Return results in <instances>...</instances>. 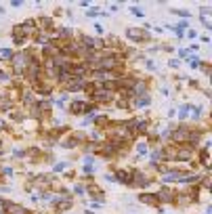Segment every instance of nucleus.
I'll return each mask as SVG.
<instances>
[{
  "label": "nucleus",
  "mask_w": 212,
  "mask_h": 214,
  "mask_svg": "<svg viewBox=\"0 0 212 214\" xmlns=\"http://www.w3.org/2000/svg\"><path fill=\"white\" fill-rule=\"evenodd\" d=\"M65 166H67V164H57V166H55V170H57V172H61V170L65 168Z\"/></svg>",
  "instance_id": "9d476101"
},
{
  "label": "nucleus",
  "mask_w": 212,
  "mask_h": 214,
  "mask_svg": "<svg viewBox=\"0 0 212 214\" xmlns=\"http://www.w3.org/2000/svg\"><path fill=\"white\" fill-rule=\"evenodd\" d=\"M145 67L147 69H155V63L153 61H145Z\"/></svg>",
  "instance_id": "1a4fd4ad"
},
{
  "label": "nucleus",
  "mask_w": 212,
  "mask_h": 214,
  "mask_svg": "<svg viewBox=\"0 0 212 214\" xmlns=\"http://www.w3.org/2000/svg\"><path fill=\"white\" fill-rule=\"evenodd\" d=\"M6 214H28V210L23 206H17V204H9L6 206Z\"/></svg>",
  "instance_id": "7ed1b4c3"
},
{
  "label": "nucleus",
  "mask_w": 212,
  "mask_h": 214,
  "mask_svg": "<svg viewBox=\"0 0 212 214\" xmlns=\"http://www.w3.org/2000/svg\"><path fill=\"white\" fill-rule=\"evenodd\" d=\"M168 65H170V67H178V61H176V59H172V61H170Z\"/></svg>",
  "instance_id": "9b49d317"
},
{
  "label": "nucleus",
  "mask_w": 212,
  "mask_h": 214,
  "mask_svg": "<svg viewBox=\"0 0 212 214\" xmlns=\"http://www.w3.org/2000/svg\"><path fill=\"white\" fill-rule=\"evenodd\" d=\"M126 36H128V40H132V42H147L149 40L147 30H143V28H128Z\"/></svg>",
  "instance_id": "f257e3e1"
},
{
  "label": "nucleus",
  "mask_w": 212,
  "mask_h": 214,
  "mask_svg": "<svg viewBox=\"0 0 212 214\" xmlns=\"http://www.w3.org/2000/svg\"><path fill=\"white\" fill-rule=\"evenodd\" d=\"M189 109H191V105H187V103H185V105L181 107V109H178V120H183L185 116H187V113H189Z\"/></svg>",
  "instance_id": "423d86ee"
},
{
  "label": "nucleus",
  "mask_w": 212,
  "mask_h": 214,
  "mask_svg": "<svg viewBox=\"0 0 212 214\" xmlns=\"http://www.w3.org/2000/svg\"><path fill=\"white\" fill-rule=\"evenodd\" d=\"M172 13H174V15H181V17H191V13H189V11H178V9H174Z\"/></svg>",
  "instance_id": "6e6552de"
},
{
  "label": "nucleus",
  "mask_w": 212,
  "mask_h": 214,
  "mask_svg": "<svg viewBox=\"0 0 212 214\" xmlns=\"http://www.w3.org/2000/svg\"><path fill=\"white\" fill-rule=\"evenodd\" d=\"M0 155H2V141H0Z\"/></svg>",
  "instance_id": "f8f14e48"
},
{
  "label": "nucleus",
  "mask_w": 212,
  "mask_h": 214,
  "mask_svg": "<svg viewBox=\"0 0 212 214\" xmlns=\"http://www.w3.org/2000/svg\"><path fill=\"white\" fill-rule=\"evenodd\" d=\"M151 103V97L145 95V97H135V107H147Z\"/></svg>",
  "instance_id": "20e7f679"
},
{
  "label": "nucleus",
  "mask_w": 212,
  "mask_h": 214,
  "mask_svg": "<svg viewBox=\"0 0 212 214\" xmlns=\"http://www.w3.org/2000/svg\"><path fill=\"white\" fill-rule=\"evenodd\" d=\"M0 52H2L4 61H13V57H15V50H13V48H0Z\"/></svg>",
  "instance_id": "39448f33"
},
{
  "label": "nucleus",
  "mask_w": 212,
  "mask_h": 214,
  "mask_svg": "<svg viewBox=\"0 0 212 214\" xmlns=\"http://www.w3.org/2000/svg\"><path fill=\"white\" fill-rule=\"evenodd\" d=\"M86 103H88V101H80V99L71 101V105H69V113H74V116H82V113H86Z\"/></svg>",
  "instance_id": "f03ea898"
},
{
  "label": "nucleus",
  "mask_w": 212,
  "mask_h": 214,
  "mask_svg": "<svg viewBox=\"0 0 212 214\" xmlns=\"http://www.w3.org/2000/svg\"><path fill=\"white\" fill-rule=\"evenodd\" d=\"M137 151H139V155H145V153L149 151V147H147V143H139V145H137Z\"/></svg>",
  "instance_id": "0eeeda50"
}]
</instances>
